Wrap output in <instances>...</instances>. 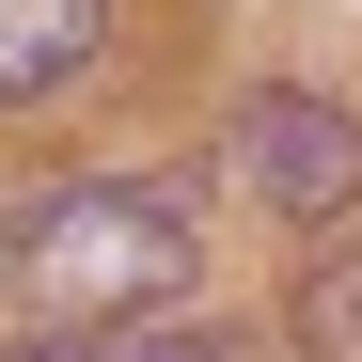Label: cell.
<instances>
[{
  "mask_svg": "<svg viewBox=\"0 0 362 362\" xmlns=\"http://www.w3.org/2000/svg\"><path fill=\"white\" fill-rule=\"evenodd\" d=\"M0 268L47 331H173V299L205 284V221L158 173H64V189L16 205Z\"/></svg>",
  "mask_w": 362,
  "mask_h": 362,
  "instance_id": "6da1fadb",
  "label": "cell"
},
{
  "mask_svg": "<svg viewBox=\"0 0 362 362\" xmlns=\"http://www.w3.org/2000/svg\"><path fill=\"white\" fill-rule=\"evenodd\" d=\"M299 362H362V252H331L299 284Z\"/></svg>",
  "mask_w": 362,
  "mask_h": 362,
  "instance_id": "277c9868",
  "label": "cell"
},
{
  "mask_svg": "<svg viewBox=\"0 0 362 362\" xmlns=\"http://www.w3.org/2000/svg\"><path fill=\"white\" fill-rule=\"evenodd\" d=\"M16 362H236V346H205L189 315H173V331H47V346H16Z\"/></svg>",
  "mask_w": 362,
  "mask_h": 362,
  "instance_id": "5b68a950",
  "label": "cell"
},
{
  "mask_svg": "<svg viewBox=\"0 0 362 362\" xmlns=\"http://www.w3.org/2000/svg\"><path fill=\"white\" fill-rule=\"evenodd\" d=\"M95 32H110V0H0V110L64 95L95 64Z\"/></svg>",
  "mask_w": 362,
  "mask_h": 362,
  "instance_id": "3957f363",
  "label": "cell"
},
{
  "mask_svg": "<svg viewBox=\"0 0 362 362\" xmlns=\"http://www.w3.org/2000/svg\"><path fill=\"white\" fill-rule=\"evenodd\" d=\"M236 173H252V205L331 221V205L362 189V127H346L331 95H252V110H236Z\"/></svg>",
  "mask_w": 362,
  "mask_h": 362,
  "instance_id": "7a4b0ae2",
  "label": "cell"
}]
</instances>
